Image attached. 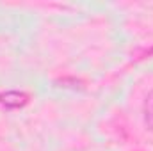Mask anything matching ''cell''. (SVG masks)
<instances>
[{
	"mask_svg": "<svg viewBox=\"0 0 153 151\" xmlns=\"http://www.w3.org/2000/svg\"><path fill=\"white\" fill-rule=\"evenodd\" d=\"M144 117H146V124L153 130V93L146 98V105H144Z\"/></svg>",
	"mask_w": 153,
	"mask_h": 151,
	"instance_id": "2",
	"label": "cell"
},
{
	"mask_svg": "<svg viewBox=\"0 0 153 151\" xmlns=\"http://www.w3.org/2000/svg\"><path fill=\"white\" fill-rule=\"evenodd\" d=\"M27 94L20 93V91H9V93H4L0 94V103L9 109V110H14V109H20L27 103Z\"/></svg>",
	"mask_w": 153,
	"mask_h": 151,
	"instance_id": "1",
	"label": "cell"
}]
</instances>
